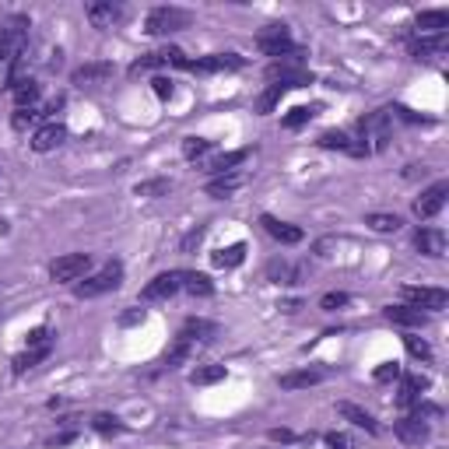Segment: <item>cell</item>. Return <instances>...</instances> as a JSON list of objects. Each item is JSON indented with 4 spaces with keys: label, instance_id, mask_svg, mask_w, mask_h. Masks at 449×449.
<instances>
[{
    "label": "cell",
    "instance_id": "obj_1",
    "mask_svg": "<svg viewBox=\"0 0 449 449\" xmlns=\"http://www.w3.org/2000/svg\"><path fill=\"white\" fill-rule=\"evenodd\" d=\"M358 134H362V151L365 155H376L390 144V134H393V120H390V109H376L369 113L362 123H358Z\"/></svg>",
    "mask_w": 449,
    "mask_h": 449
},
{
    "label": "cell",
    "instance_id": "obj_2",
    "mask_svg": "<svg viewBox=\"0 0 449 449\" xmlns=\"http://www.w3.org/2000/svg\"><path fill=\"white\" fill-rule=\"evenodd\" d=\"M120 281H123V264H106L99 274L78 281V285H74V295H78V299H99V295L120 288Z\"/></svg>",
    "mask_w": 449,
    "mask_h": 449
},
{
    "label": "cell",
    "instance_id": "obj_3",
    "mask_svg": "<svg viewBox=\"0 0 449 449\" xmlns=\"http://www.w3.org/2000/svg\"><path fill=\"white\" fill-rule=\"evenodd\" d=\"M190 25V11L183 8H155L148 15V36H172Z\"/></svg>",
    "mask_w": 449,
    "mask_h": 449
},
{
    "label": "cell",
    "instance_id": "obj_4",
    "mask_svg": "<svg viewBox=\"0 0 449 449\" xmlns=\"http://www.w3.org/2000/svg\"><path fill=\"white\" fill-rule=\"evenodd\" d=\"M257 46H260L267 57H295V53H302V50L288 39V29H285V25H267V29L257 36Z\"/></svg>",
    "mask_w": 449,
    "mask_h": 449
},
{
    "label": "cell",
    "instance_id": "obj_5",
    "mask_svg": "<svg viewBox=\"0 0 449 449\" xmlns=\"http://www.w3.org/2000/svg\"><path fill=\"white\" fill-rule=\"evenodd\" d=\"M88 267H92V257L88 253H67V257L53 260L50 274H53V281H81L88 274Z\"/></svg>",
    "mask_w": 449,
    "mask_h": 449
},
{
    "label": "cell",
    "instance_id": "obj_6",
    "mask_svg": "<svg viewBox=\"0 0 449 449\" xmlns=\"http://www.w3.org/2000/svg\"><path fill=\"white\" fill-rule=\"evenodd\" d=\"M246 60L236 57V53H211L204 60H186L183 71H193V74H218V71H239Z\"/></svg>",
    "mask_w": 449,
    "mask_h": 449
},
{
    "label": "cell",
    "instance_id": "obj_7",
    "mask_svg": "<svg viewBox=\"0 0 449 449\" xmlns=\"http://www.w3.org/2000/svg\"><path fill=\"white\" fill-rule=\"evenodd\" d=\"M400 295L414 309H446L449 306V292H442V288H414V285H407V288H400Z\"/></svg>",
    "mask_w": 449,
    "mask_h": 449
},
{
    "label": "cell",
    "instance_id": "obj_8",
    "mask_svg": "<svg viewBox=\"0 0 449 449\" xmlns=\"http://www.w3.org/2000/svg\"><path fill=\"white\" fill-rule=\"evenodd\" d=\"M446 197H449V183L428 186V190L414 200V214H418V218H435V214L446 207Z\"/></svg>",
    "mask_w": 449,
    "mask_h": 449
},
{
    "label": "cell",
    "instance_id": "obj_9",
    "mask_svg": "<svg viewBox=\"0 0 449 449\" xmlns=\"http://www.w3.org/2000/svg\"><path fill=\"white\" fill-rule=\"evenodd\" d=\"M88 22L95 29H113L123 22V4H113V0H92L88 4Z\"/></svg>",
    "mask_w": 449,
    "mask_h": 449
},
{
    "label": "cell",
    "instance_id": "obj_10",
    "mask_svg": "<svg viewBox=\"0 0 449 449\" xmlns=\"http://www.w3.org/2000/svg\"><path fill=\"white\" fill-rule=\"evenodd\" d=\"M67 141V127L64 123H46V127H39L36 134H32V151H39V155H46V151H53V148H60Z\"/></svg>",
    "mask_w": 449,
    "mask_h": 449
},
{
    "label": "cell",
    "instance_id": "obj_11",
    "mask_svg": "<svg viewBox=\"0 0 449 449\" xmlns=\"http://www.w3.org/2000/svg\"><path fill=\"white\" fill-rule=\"evenodd\" d=\"M179 288H183V285H179V274H158V278H151V281L144 285L141 299H144V302H162V299H172Z\"/></svg>",
    "mask_w": 449,
    "mask_h": 449
},
{
    "label": "cell",
    "instance_id": "obj_12",
    "mask_svg": "<svg viewBox=\"0 0 449 449\" xmlns=\"http://www.w3.org/2000/svg\"><path fill=\"white\" fill-rule=\"evenodd\" d=\"M393 435L400 439V442H407V446H421L425 439H428V421H421V418H400L397 425H393Z\"/></svg>",
    "mask_w": 449,
    "mask_h": 449
},
{
    "label": "cell",
    "instance_id": "obj_13",
    "mask_svg": "<svg viewBox=\"0 0 449 449\" xmlns=\"http://www.w3.org/2000/svg\"><path fill=\"white\" fill-rule=\"evenodd\" d=\"M260 224L267 229V236H274V239L285 243V246H299V243H302V229H295V224H288V221H278L274 214H264Z\"/></svg>",
    "mask_w": 449,
    "mask_h": 449
},
{
    "label": "cell",
    "instance_id": "obj_14",
    "mask_svg": "<svg viewBox=\"0 0 449 449\" xmlns=\"http://www.w3.org/2000/svg\"><path fill=\"white\" fill-rule=\"evenodd\" d=\"M113 78V64H106V60H99V64H85V67H78L74 74H71V81L74 85H102V81H109Z\"/></svg>",
    "mask_w": 449,
    "mask_h": 449
},
{
    "label": "cell",
    "instance_id": "obj_15",
    "mask_svg": "<svg viewBox=\"0 0 449 449\" xmlns=\"http://www.w3.org/2000/svg\"><path fill=\"white\" fill-rule=\"evenodd\" d=\"M414 246H418V253H425V257H442V253H446V232H442V229H418Z\"/></svg>",
    "mask_w": 449,
    "mask_h": 449
},
{
    "label": "cell",
    "instance_id": "obj_16",
    "mask_svg": "<svg viewBox=\"0 0 449 449\" xmlns=\"http://www.w3.org/2000/svg\"><path fill=\"white\" fill-rule=\"evenodd\" d=\"M449 50V32H439V36H421L411 43V57L414 60H425L432 53H446Z\"/></svg>",
    "mask_w": 449,
    "mask_h": 449
},
{
    "label": "cell",
    "instance_id": "obj_17",
    "mask_svg": "<svg viewBox=\"0 0 449 449\" xmlns=\"http://www.w3.org/2000/svg\"><path fill=\"white\" fill-rule=\"evenodd\" d=\"M323 379H327V369H299V372L281 376V390H306V386H316Z\"/></svg>",
    "mask_w": 449,
    "mask_h": 449
},
{
    "label": "cell",
    "instance_id": "obj_18",
    "mask_svg": "<svg viewBox=\"0 0 449 449\" xmlns=\"http://www.w3.org/2000/svg\"><path fill=\"white\" fill-rule=\"evenodd\" d=\"M386 320L397 327H425L428 323V316L414 306H386Z\"/></svg>",
    "mask_w": 449,
    "mask_h": 449
},
{
    "label": "cell",
    "instance_id": "obj_19",
    "mask_svg": "<svg viewBox=\"0 0 449 449\" xmlns=\"http://www.w3.org/2000/svg\"><path fill=\"white\" fill-rule=\"evenodd\" d=\"M239 186H243V176L239 172H224V176H214L204 190H207V197H218L221 200V197H232Z\"/></svg>",
    "mask_w": 449,
    "mask_h": 449
},
{
    "label": "cell",
    "instance_id": "obj_20",
    "mask_svg": "<svg viewBox=\"0 0 449 449\" xmlns=\"http://www.w3.org/2000/svg\"><path fill=\"white\" fill-rule=\"evenodd\" d=\"M214 334H218V327L211 323V320H186L183 323V330H179V341H214Z\"/></svg>",
    "mask_w": 449,
    "mask_h": 449
},
{
    "label": "cell",
    "instance_id": "obj_21",
    "mask_svg": "<svg viewBox=\"0 0 449 449\" xmlns=\"http://www.w3.org/2000/svg\"><path fill=\"white\" fill-rule=\"evenodd\" d=\"M449 29V11H421L418 15V32L421 36H439Z\"/></svg>",
    "mask_w": 449,
    "mask_h": 449
},
{
    "label": "cell",
    "instance_id": "obj_22",
    "mask_svg": "<svg viewBox=\"0 0 449 449\" xmlns=\"http://www.w3.org/2000/svg\"><path fill=\"white\" fill-rule=\"evenodd\" d=\"M267 278H271L274 285H299V281H302V271L292 267L288 260H271V264H267Z\"/></svg>",
    "mask_w": 449,
    "mask_h": 449
},
{
    "label": "cell",
    "instance_id": "obj_23",
    "mask_svg": "<svg viewBox=\"0 0 449 449\" xmlns=\"http://www.w3.org/2000/svg\"><path fill=\"white\" fill-rule=\"evenodd\" d=\"M337 414H341V418H348L351 425H358V428H365V432H372V435L379 432V425H376V418H372L369 411H362L358 404H337Z\"/></svg>",
    "mask_w": 449,
    "mask_h": 449
},
{
    "label": "cell",
    "instance_id": "obj_24",
    "mask_svg": "<svg viewBox=\"0 0 449 449\" xmlns=\"http://www.w3.org/2000/svg\"><path fill=\"white\" fill-rule=\"evenodd\" d=\"M246 158H250V148H239V151H229V155H218L207 169H211L214 176H224V172H232L236 165H243Z\"/></svg>",
    "mask_w": 449,
    "mask_h": 449
},
{
    "label": "cell",
    "instance_id": "obj_25",
    "mask_svg": "<svg viewBox=\"0 0 449 449\" xmlns=\"http://www.w3.org/2000/svg\"><path fill=\"white\" fill-rule=\"evenodd\" d=\"M50 351H53V344H43V348H29L25 355H18L11 365H15V376H22V372H29L32 365H39V362H46L50 358Z\"/></svg>",
    "mask_w": 449,
    "mask_h": 449
},
{
    "label": "cell",
    "instance_id": "obj_26",
    "mask_svg": "<svg viewBox=\"0 0 449 449\" xmlns=\"http://www.w3.org/2000/svg\"><path fill=\"white\" fill-rule=\"evenodd\" d=\"M428 386V379H421V376H404V386H400V393H397V404L400 407H414L418 404V390H425Z\"/></svg>",
    "mask_w": 449,
    "mask_h": 449
},
{
    "label": "cell",
    "instance_id": "obj_27",
    "mask_svg": "<svg viewBox=\"0 0 449 449\" xmlns=\"http://www.w3.org/2000/svg\"><path fill=\"white\" fill-rule=\"evenodd\" d=\"M211 260H214V267H224V271H229V267H239V264L246 260V243H236V246H229V250H218Z\"/></svg>",
    "mask_w": 449,
    "mask_h": 449
},
{
    "label": "cell",
    "instance_id": "obj_28",
    "mask_svg": "<svg viewBox=\"0 0 449 449\" xmlns=\"http://www.w3.org/2000/svg\"><path fill=\"white\" fill-rule=\"evenodd\" d=\"M11 92H15V102H18V109H32V102L39 99V85H36L32 78H22L18 85H11Z\"/></svg>",
    "mask_w": 449,
    "mask_h": 449
},
{
    "label": "cell",
    "instance_id": "obj_29",
    "mask_svg": "<svg viewBox=\"0 0 449 449\" xmlns=\"http://www.w3.org/2000/svg\"><path fill=\"white\" fill-rule=\"evenodd\" d=\"M179 285H183L190 295H200V299L214 295V285H211L207 274H179Z\"/></svg>",
    "mask_w": 449,
    "mask_h": 449
},
{
    "label": "cell",
    "instance_id": "obj_30",
    "mask_svg": "<svg viewBox=\"0 0 449 449\" xmlns=\"http://www.w3.org/2000/svg\"><path fill=\"white\" fill-rule=\"evenodd\" d=\"M224 376V365H200V369H193V376H190V383L193 386H211V383H221Z\"/></svg>",
    "mask_w": 449,
    "mask_h": 449
},
{
    "label": "cell",
    "instance_id": "obj_31",
    "mask_svg": "<svg viewBox=\"0 0 449 449\" xmlns=\"http://www.w3.org/2000/svg\"><path fill=\"white\" fill-rule=\"evenodd\" d=\"M365 224H369L372 232H400L404 221H400V214H369Z\"/></svg>",
    "mask_w": 449,
    "mask_h": 449
},
{
    "label": "cell",
    "instance_id": "obj_32",
    "mask_svg": "<svg viewBox=\"0 0 449 449\" xmlns=\"http://www.w3.org/2000/svg\"><path fill=\"white\" fill-rule=\"evenodd\" d=\"M316 113H320V106H295V109H292V113H288L281 123H285L288 130H299V127H306V123H309Z\"/></svg>",
    "mask_w": 449,
    "mask_h": 449
},
{
    "label": "cell",
    "instance_id": "obj_33",
    "mask_svg": "<svg viewBox=\"0 0 449 449\" xmlns=\"http://www.w3.org/2000/svg\"><path fill=\"white\" fill-rule=\"evenodd\" d=\"M316 144H320V148H327V151H351V141H348V134H344V130H323Z\"/></svg>",
    "mask_w": 449,
    "mask_h": 449
},
{
    "label": "cell",
    "instance_id": "obj_34",
    "mask_svg": "<svg viewBox=\"0 0 449 449\" xmlns=\"http://www.w3.org/2000/svg\"><path fill=\"white\" fill-rule=\"evenodd\" d=\"M207 151H211V141H204V137H186L183 141V158H190V162L204 158Z\"/></svg>",
    "mask_w": 449,
    "mask_h": 449
},
{
    "label": "cell",
    "instance_id": "obj_35",
    "mask_svg": "<svg viewBox=\"0 0 449 449\" xmlns=\"http://www.w3.org/2000/svg\"><path fill=\"white\" fill-rule=\"evenodd\" d=\"M172 190L169 179H148V183H137V197H165Z\"/></svg>",
    "mask_w": 449,
    "mask_h": 449
},
{
    "label": "cell",
    "instance_id": "obj_36",
    "mask_svg": "<svg viewBox=\"0 0 449 449\" xmlns=\"http://www.w3.org/2000/svg\"><path fill=\"white\" fill-rule=\"evenodd\" d=\"M404 344H407L411 358H418V362H432V348H428V341H421V337H404Z\"/></svg>",
    "mask_w": 449,
    "mask_h": 449
},
{
    "label": "cell",
    "instance_id": "obj_37",
    "mask_svg": "<svg viewBox=\"0 0 449 449\" xmlns=\"http://www.w3.org/2000/svg\"><path fill=\"white\" fill-rule=\"evenodd\" d=\"M92 428L102 432V435H116L123 425H120V418H113V414H95V418H92Z\"/></svg>",
    "mask_w": 449,
    "mask_h": 449
},
{
    "label": "cell",
    "instance_id": "obj_38",
    "mask_svg": "<svg viewBox=\"0 0 449 449\" xmlns=\"http://www.w3.org/2000/svg\"><path fill=\"white\" fill-rule=\"evenodd\" d=\"M348 306V292H327L323 299H320V309L323 313H337V309H344Z\"/></svg>",
    "mask_w": 449,
    "mask_h": 449
},
{
    "label": "cell",
    "instance_id": "obj_39",
    "mask_svg": "<svg viewBox=\"0 0 449 449\" xmlns=\"http://www.w3.org/2000/svg\"><path fill=\"white\" fill-rule=\"evenodd\" d=\"M43 113H36V109H15V116H11V127L15 130H29L36 120H39Z\"/></svg>",
    "mask_w": 449,
    "mask_h": 449
},
{
    "label": "cell",
    "instance_id": "obj_40",
    "mask_svg": "<svg viewBox=\"0 0 449 449\" xmlns=\"http://www.w3.org/2000/svg\"><path fill=\"white\" fill-rule=\"evenodd\" d=\"M186 358H190V341H179V344H176V348L169 351V358H165V365H169V369H176V365H183Z\"/></svg>",
    "mask_w": 449,
    "mask_h": 449
},
{
    "label": "cell",
    "instance_id": "obj_41",
    "mask_svg": "<svg viewBox=\"0 0 449 449\" xmlns=\"http://www.w3.org/2000/svg\"><path fill=\"white\" fill-rule=\"evenodd\" d=\"M281 95H285V88H281V85H271V92L257 102V106H260V113H271V109L278 106V99H281Z\"/></svg>",
    "mask_w": 449,
    "mask_h": 449
},
{
    "label": "cell",
    "instance_id": "obj_42",
    "mask_svg": "<svg viewBox=\"0 0 449 449\" xmlns=\"http://www.w3.org/2000/svg\"><path fill=\"white\" fill-rule=\"evenodd\" d=\"M327 449H355V442L348 435H341V432H330L327 435Z\"/></svg>",
    "mask_w": 449,
    "mask_h": 449
},
{
    "label": "cell",
    "instance_id": "obj_43",
    "mask_svg": "<svg viewBox=\"0 0 449 449\" xmlns=\"http://www.w3.org/2000/svg\"><path fill=\"white\" fill-rule=\"evenodd\" d=\"M267 439H271V442H281V446H288V442H295L299 435H295V432H288V428H271V432H267Z\"/></svg>",
    "mask_w": 449,
    "mask_h": 449
},
{
    "label": "cell",
    "instance_id": "obj_44",
    "mask_svg": "<svg viewBox=\"0 0 449 449\" xmlns=\"http://www.w3.org/2000/svg\"><path fill=\"white\" fill-rule=\"evenodd\" d=\"M43 344H50V330H46V327H36V330L29 334V348H43Z\"/></svg>",
    "mask_w": 449,
    "mask_h": 449
},
{
    "label": "cell",
    "instance_id": "obj_45",
    "mask_svg": "<svg viewBox=\"0 0 449 449\" xmlns=\"http://www.w3.org/2000/svg\"><path fill=\"white\" fill-rule=\"evenodd\" d=\"M397 376H400L397 362H386L383 369H376V379H379V383H390V379H397Z\"/></svg>",
    "mask_w": 449,
    "mask_h": 449
},
{
    "label": "cell",
    "instance_id": "obj_46",
    "mask_svg": "<svg viewBox=\"0 0 449 449\" xmlns=\"http://www.w3.org/2000/svg\"><path fill=\"white\" fill-rule=\"evenodd\" d=\"M151 85H155V95L158 99H172V81L169 78H155Z\"/></svg>",
    "mask_w": 449,
    "mask_h": 449
},
{
    "label": "cell",
    "instance_id": "obj_47",
    "mask_svg": "<svg viewBox=\"0 0 449 449\" xmlns=\"http://www.w3.org/2000/svg\"><path fill=\"white\" fill-rule=\"evenodd\" d=\"M200 239H204V229H193V232H190V236L183 239V246H179V250H183V253H190V250H193V246H197Z\"/></svg>",
    "mask_w": 449,
    "mask_h": 449
},
{
    "label": "cell",
    "instance_id": "obj_48",
    "mask_svg": "<svg viewBox=\"0 0 449 449\" xmlns=\"http://www.w3.org/2000/svg\"><path fill=\"white\" fill-rule=\"evenodd\" d=\"M74 439H78V435H74V432H67V435H57L50 446H53V449H60V446H67V442H74Z\"/></svg>",
    "mask_w": 449,
    "mask_h": 449
},
{
    "label": "cell",
    "instance_id": "obj_49",
    "mask_svg": "<svg viewBox=\"0 0 449 449\" xmlns=\"http://www.w3.org/2000/svg\"><path fill=\"white\" fill-rule=\"evenodd\" d=\"M141 320H144V313H141V309H134V313H127V316H123V327H130V323H141Z\"/></svg>",
    "mask_w": 449,
    "mask_h": 449
},
{
    "label": "cell",
    "instance_id": "obj_50",
    "mask_svg": "<svg viewBox=\"0 0 449 449\" xmlns=\"http://www.w3.org/2000/svg\"><path fill=\"white\" fill-rule=\"evenodd\" d=\"M334 246V239H323V243H316V257H327V250Z\"/></svg>",
    "mask_w": 449,
    "mask_h": 449
}]
</instances>
